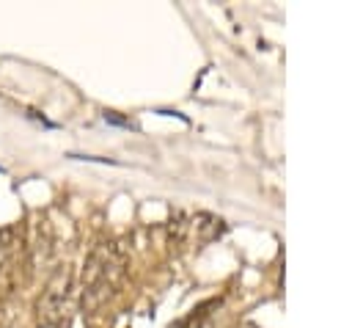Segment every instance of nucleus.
<instances>
[{
  "label": "nucleus",
  "instance_id": "nucleus-2",
  "mask_svg": "<svg viewBox=\"0 0 352 328\" xmlns=\"http://www.w3.org/2000/svg\"><path fill=\"white\" fill-rule=\"evenodd\" d=\"M74 303V273L63 265L50 276L41 298L36 300V328H69Z\"/></svg>",
  "mask_w": 352,
  "mask_h": 328
},
{
  "label": "nucleus",
  "instance_id": "nucleus-3",
  "mask_svg": "<svg viewBox=\"0 0 352 328\" xmlns=\"http://www.w3.org/2000/svg\"><path fill=\"white\" fill-rule=\"evenodd\" d=\"M28 270V240L19 226L0 229V300L11 298L25 281Z\"/></svg>",
  "mask_w": 352,
  "mask_h": 328
},
{
  "label": "nucleus",
  "instance_id": "nucleus-4",
  "mask_svg": "<svg viewBox=\"0 0 352 328\" xmlns=\"http://www.w3.org/2000/svg\"><path fill=\"white\" fill-rule=\"evenodd\" d=\"M173 328H204V311H195V314H190V317L179 320Z\"/></svg>",
  "mask_w": 352,
  "mask_h": 328
},
{
  "label": "nucleus",
  "instance_id": "nucleus-1",
  "mask_svg": "<svg viewBox=\"0 0 352 328\" xmlns=\"http://www.w3.org/2000/svg\"><path fill=\"white\" fill-rule=\"evenodd\" d=\"M129 267V254L121 243H99L85 256L82 273H80V306L82 314L94 317L102 311L124 287Z\"/></svg>",
  "mask_w": 352,
  "mask_h": 328
}]
</instances>
